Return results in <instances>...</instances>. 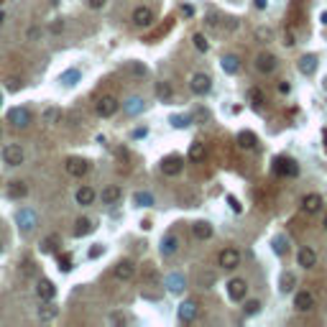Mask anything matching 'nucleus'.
<instances>
[{
    "mask_svg": "<svg viewBox=\"0 0 327 327\" xmlns=\"http://www.w3.org/2000/svg\"><path fill=\"white\" fill-rule=\"evenodd\" d=\"M274 174L276 176H297L299 166H297V161L286 159V156H276L274 159Z\"/></svg>",
    "mask_w": 327,
    "mask_h": 327,
    "instance_id": "nucleus-1",
    "label": "nucleus"
},
{
    "mask_svg": "<svg viewBox=\"0 0 327 327\" xmlns=\"http://www.w3.org/2000/svg\"><path fill=\"white\" fill-rule=\"evenodd\" d=\"M218 263L222 268H228V271L238 268L240 266V251H238V248H222L220 256H218Z\"/></svg>",
    "mask_w": 327,
    "mask_h": 327,
    "instance_id": "nucleus-2",
    "label": "nucleus"
},
{
    "mask_svg": "<svg viewBox=\"0 0 327 327\" xmlns=\"http://www.w3.org/2000/svg\"><path fill=\"white\" fill-rule=\"evenodd\" d=\"M120 103H118V97H112V95H103L97 100V115L100 118H112L118 112Z\"/></svg>",
    "mask_w": 327,
    "mask_h": 327,
    "instance_id": "nucleus-3",
    "label": "nucleus"
},
{
    "mask_svg": "<svg viewBox=\"0 0 327 327\" xmlns=\"http://www.w3.org/2000/svg\"><path fill=\"white\" fill-rule=\"evenodd\" d=\"M276 66H279V62H276V56H274V54L261 51V54L256 56V69L261 72V74H271V72H276Z\"/></svg>",
    "mask_w": 327,
    "mask_h": 327,
    "instance_id": "nucleus-4",
    "label": "nucleus"
},
{
    "mask_svg": "<svg viewBox=\"0 0 327 327\" xmlns=\"http://www.w3.org/2000/svg\"><path fill=\"white\" fill-rule=\"evenodd\" d=\"M3 161L8 166H21V164H23V149L16 146V143H8L3 149Z\"/></svg>",
    "mask_w": 327,
    "mask_h": 327,
    "instance_id": "nucleus-5",
    "label": "nucleus"
},
{
    "mask_svg": "<svg viewBox=\"0 0 327 327\" xmlns=\"http://www.w3.org/2000/svg\"><path fill=\"white\" fill-rule=\"evenodd\" d=\"M248 294V284H245V279H230L228 281V297L233 302H243Z\"/></svg>",
    "mask_w": 327,
    "mask_h": 327,
    "instance_id": "nucleus-6",
    "label": "nucleus"
},
{
    "mask_svg": "<svg viewBox=\"0 0 327 327\" xmlns=\"http://www.w3.org/2000/svg\"><path fill=\"white\" fill-rule=\"evenodd\" d=\"M189 89H192L195 95H207L210 89H212V80H210L207 74H202V72H199V74H195V77H192Z\"/></svg>",
    "mask_w": 327,
    "mask_h": 327,
    "instance_id": "nucleus-7",
    "label": "nucleus"
},
{
    "mask_svg": "<svg viewBox=\"0 0 327 327\" xmlns=\"http://www.w3.org/2000/svg\"><path fill=\"white\" fill-rule=\"evenodd\" d=\"M182 169H184L182 156H166V159L161 161V172H164L166 176H176V174H182Z\"/></svg>",
    "mask_w": 327,
    "mask_h": 327,
    "instance_id": "nucleus-8",
    "label": "nucleus"
},
{
    "mask_svg": "<svg viewBox=\"0 0 327 327\" xmlns=\"http://www.w3.org/2000/svg\"><path fill=\"white\" fill-rule=\"evenodd\" d=\"M297 263L302 268H314V266H317V253H314L309 245H302L297 251Z\"/></svg>",
    "mask_w": 327,
    "mask_h": 327,
    "instance_id": "nucleus-9",
    "label": "nucleus"
},
{
    "mask_svg": "<svg viewBox=\"0 0 327 327\" xmlns=\"http://www.w3.org/2000/svg\"><path fill=\"white\" fill-rule=\"evenodd\" d=\"M112 276H115L118 281H131L133 276H136V266H133L131 261H118L115 268H112Z\"/></svg>",
    "mask_w": 327,
    "mask_h": 327,
    "instance_id": "nucleus-10",
    "label": "nucleus"
},
{
    "mask_svg": "<svg viewBox=\"0 0 327 327\" xmlns=\"http://www.w3.org/2000/svg\"><path fill=\"white\" fill-rule=\"evenodd\" d=\"M294 309L297 312H312L314 309V297L309 294V291H297L294 294Z\"/></svg>",
    "mask_w": 327,
    "mask_h": 327,
    "instance_id": "nucleus-11",
    "label": "nucleus"
},
{
    "mask_svg": "<svg viewBox=\"0 0 327 327\" xmlns=\"http://www.w3.org/2000/svg\"><path fill=\"white\" fill-rule=\"evenodd\" d=\"M133 23L136 26H151L153 23V10L149 8V5H138L136 10H133Z\"/></svg>",
    "mask_w": 327,
    "mask_h": 327,
    "instance_id": "nucleus-12",
    "label": "nucleus"
},
{
    "mask_svg": "<svg viewBox=\"0 0 327 327\" xmlns=\"http://www.w3.org/2000/svg\"><path fill=\"white\" fill-rule=\"evenodd\" d=\"M8 120L13 123L16 128H26V126H28V120H31V112L23 110V108H13V110L8 112Z\"/></svg>",
    "mask_w": 327,
    "mask_h": 327,
    "instance_id": "nucleus-13",
    "label": "nucleus"
},
{
    "mask_svg": "<svg viewBox=\"0 0 327 327\" xmlns=\"http://www.w3.org/2000/svg\"><path fill=\"white\" fill-rule=\"evenodd\" d=\"M89 172V164L85 159H66V174L72 176H85Z\"/></svg>",
    "mask_w": 327,
    "mask_h": 327,
    "instance_id": "nucleus-14",
    "label": "nucleus"
},
{
    "mask_svg": "<svg viewBox=\"0 0 327 327\" xmlns=\"http://www.w3.org/2000/svg\"><path fill=\"white\" fill-rule=\"evenodd\" d=\"M36 294H39V299H41V302H51V299H54V294H56V286L51 284L49 279H41L39 284H36Z\"/></svg>",
    "mask_w": 327,
    "mask_h": 327,
    "instance_id": "nucleus-15",
    "label": "nucleus"
},
{
    "mask_svg": "<svg viewBox=\"0 0 327 327\" xmlns=\"http://www.w3.org/2000/svg\"><path fill=\"white\" fill-rule=\"evenodd\" d=\"M302 210L307 212V215H317V212L322 210V197L320 195H307L302 199Z\"/></svg>",
    "mask_w": 327,
    "mask_h": 327,
    "instance_id": "nucleus-16",
    "label": "nucleus"
},
{
    "mask_svg": "<svg viewBox=\"0 0 327 327\" xmlns=\"http://www.w3.org/2000/svg\"><path fill=\"white\" fill-rule=\"evenodd\" d=\"M192 235H195L197 240H210L212 238V225L205 222V220H199V222L192 225Z\"/></svg>",
    "mask_w": 327,
    "mask_h": 327,
    "instance_id": "nucleus-17",
    "label": "nucleus"
},
{
    "mask_svg": "<svg viewBox=\"0 0 327 327\" xmlns=\"http://www.w3.org/2000/svg\"><path fill=\"white\" fill-rule=\"evenodd\" d=\"M195 317H197V302L187 299L182 307H179V320H182V322H192Z\"/></svg>",
    "mask_w": 327,
    "mask_h": 327,
    "instance_id": "nucleus-18",
    "label": "nucleus"
},
{
    "mask_svg": "<svg viewBox=\"0 0 327 327\" xmlns=\"http://www.w3.org/2000/svg\"><path fill=\"white\" fill-rule=\"evenodd\" d=\"M123 197V189L115 187V184H110L103 189V195H100V199H103V205H115V202Z\"/></svg>",
    "mask_w": 327,
    "mask_h": 327,
    "instance_id": "nucleus-19",
    "label": "nucleus"
},
{
    "mask_svg": "<svg viewBox=\"0 0 327 327\" xmlns=\"http://www.w3.org/2000/svg\"><path fill=\"white\" fill-rule=\"evenodd\" d=\"M299 72L302 74H314V72H317V56H314V54H304L299 59Z\"/></svg>",
    "mask_w": 327,
    "mask_h": 327,
    "instance_id": "nucleus-20",
    "label": "nucleus"
},
{
    "mask_svg": "<svg viewBox=\"0 0 327 327\" xmlns=\"http://www.w3.org/2000/svg\"><path fill=\"white\" fill-rule=\"evenodd\" d=\"M176 251H179V238H176L174 233H169L166 238L161 240V253L164 256H174Z\"/></svg>",
    "mask_w": 327,
    "mask_h": 327,
    "instance_id": "nucleus-21",
    "label": "nucleus"
},
{
    "mask_svg": "<svg viewBox=\"0 0 327 327\" xmlns=\"http://www.w3.org/2000/svg\"><path fill=\"white\" fill-rule=\"evenodd\" d=\"M240 69V59L235 54H228V56H222V72L225 74H238Z\"/></svg>",
    "mask_w": 327,
    "mask_h": 327,
    "instance_id": "nucleus-22",
    "label": "nucleus"
},
{
    "mask_svg": "<svg viewBox=\"0 0 327 327\" xmlns=\"http://www.w3.org/2000/svg\"><path fill=\"white\" fill-rule=\"evenodd\" d=\"M18 222H21V228H23V233H31L33 225H36V215H33L31 210H21L18 212Z\"/></svg>",
    "mask_w": 327,
    "mask_h": 327,
    "instance_id": "nucleus-23",
    "label": "nucleus"
},
{
    "mask_svg": "<svg viewBox=\"0 0 327 327\" xmlns=\"http://www.w3.org/2000/svg\"><path fill=\"white\" fill-rule=\"evenodd\" d=\"M26 195H28L26 182H10L8 184V197L10 199H21V197H26Z\"/></svg>",
    "mask_w": 327,
    "mask_h": 327,
    "instance_id": "nucleus-24",
    "label": "nucleus"
},
{
    "mask_svg": "<svg viewBox=\"0 0 327 327\" xmlns=\"http://www.w3.org/2000/svg\"><path fill=\"white\" fill-rule=\"evenodd\" d=\"M166 286H169V291H174V294H179L184 286H187V281H184V276L182 274H172L166 279Z\"/></svg>",
    "mask_w": 327,
    "mask_h": 327,
    "instance_id": "nucleus-25",
    "label": "nucleus"
},
{
    "mask_svg": "<svg viewBox=\"0 0 327 327\" xmlns=\"http://www.w3.org/2000/svg\"><path fill=\"white\" fill-rule=\"evenodd\" d=\"M92 230H95L92 220H89V218H80V220H77V228H74V235H77V238H82V235H89Z\"/></svg>",
    "mask_w": 327,
    "mask_h": 327,
    "instance_id": "nucleus-26",
    "label": "nucleus"
},
{
    "mask_svg": "<svg viewBox=\"0 0 327 327\" xmlns=\"http://www.w3.org/2000/svg\"><path fill=\"white\" fill-rule=\"evenodd\" d=\"M256 143H258V138L253 136L251 131H240L238 133V146H240V149H256Z\"/></svg>",
    "mask_w": 327,
    "mask_h": 327,
    "instance_id": "nucleus-27",
    "label": "nucleus"
},
{
    "mask_svg": "<svg viewBox=\"0 0 327 327\" xmlns=\"http://www.w3.org/2000/svg\"><path fill=\"white\" fill-rule=\"evenodd\" d=\"M77 202H80L82 207L92 205V202H95V189L92 187H82L80 192H77Z\"/></svg>",
    "mask_w": 327,
    "mask_h": 327,
    "instance_id": "nucleus-28",
    "label": "nucleus"
},
{
    "mask_svg": "<svg viewBox=\"0 0 327 327\" xmlns=\"http://www.w3.org/2000/svg\"><path fill=\"white\" fill-rule=\"evenodd\" d=\"M294 286H297V276L286 271L284 276H281V291H284V294H289V291H294Z\"/></svg>",
    "mask_w": 327,
    "mask_h": 327,
    "instance_id": "nucleus-29",
    "label": "nucleus"
},
{
    "mask_svg": "<svg viewBox=\"0 0 327 327\" xmlns=\"http://www.w3.org/2000/svg\"><path fill=\"white\" fill-rule=\"evenodd\" d=\"M189 159L192 161H202V159H205V143H192L189 146Z\"/></svg>",
    "mask_w": 327,
    "mask_h": 327,
    "instance_id": "nucleus-30",
    "label": "nucleus"
},
{
    "mask_svg": "<svg viewBox=\"0 0 327 327\" xmlns=\"http://www.w3.org/2000/svg\"><path fill=\"white\" fill-rule=\"evenodd\" d=\"M56 245H59V235H49V238L41 243V253H54Z\"/></svg>",
    "mask_w": 327,
    "mask_h": 327,
    "instance_id": "nucleus-31",
    "label": "nucleus"
},
{
    "mask_svg": "<svg viewBox=\"0 0 327 327\" xmlns=\"http://www.w3.org/2000/svg\"><path fill=\"white\" fill-rule=\"evenodd\" d=\"M56 317V307H51V304H44V307H39V320L49 322Z\"/></svg>",
    "mask_w": 327,
    "mask_h": 327,
    "instance_id": "nucleus-32",
    "label": "nucleus"
},
{
    "mask_svg": "<svg viewBox=\"0 0 327 327\" xmlns=\"http://www.w3.org/2000/svg\"><path fill=\"white\" fill-rule=\"evenodd\" d=\"M248 100H251V105H253V108H261V105H263V92H261L258 87L248 89Z\"/></svg>",
    "mask_w": 327,
    "mask_h": 327,
    "instance_id": "nucleus-33",
    "label": "nucleus"
},
{
    "mask_svg": "<svg viewBox=\"0 0 327 327\" xmlns=\"http://www.w3.org/2000/svg\"><path fill=\"white\" fill-rule=\"evenodd\" d=\"M274 251H276L279 256H284V253L289 251V243H286V238H284V235H279V238H274Z\"/></svg>",
    "mask_w": 327,
    "mask_h": 327,
    "instance_id": "nucleus-34",
    "label": "nucleus"
},
{
    "mask_svg": "<svg viewBox=\"0 0 327 327\" xmlns=\"http://www.w3.org/2000/svg\"><path fill=\"white\" fill-rule=\"evenodd\" d=\"M143 108V100L141 97H131L128 100V105H126V112H131V115H136V112Z\"/></svg>",
    "mask_w": 327,
    "mask_h": 327,
    "instance_id": "nucleus-35",
    "label": "nucleus"
},
{
    "mask_svg": "<svg viewBox=\"0 0 327 327\" xmlns=\"http://www.w3.org/2000/svg\"><path fill=\"white\" fill-rule=\"evenodd\" d=\"M59 268H62V271L66 274V271H72V256L69 253H59Z\"/></svg>",
    "mask_w": 327,
    "mask_h": 327,
    "instance_id": "nucleus-36",
    "label": "nucleus"
},
{
    "mask_svg": "<svg viewBox=\"0 0 327 327\" xmlns=\"http://www.w3.org/2000/svg\"><path fill=\"white\" fill-rule=\"evenodd\" d=\"M136 205H143V207L153 205V197H151V192H138V195H136Z\"/></svg>",
    "mask_w": 327,
    "mask_h": 327,
    "instance_id": "nucleus-37",
    "label": "nucleus"
},
{
    "mask_svg": "<svg viewBox=\"0 0 327 327\" xmlns=\"http://www.w3.org/2000/svg\"><path fill=\"white\" fill-rule=\"evenodd\" d=\"M192 41H195V49L197 51H207L210 49V44H207V39L202 36V33H195V39H192Z\"/></svg>",
    "mask_w": 327,
    "mask_h": 327,
    "instance_id": "nucleus-38",
    "label": "nucleus"
},
{
    "mask_svg": "<svg viewBox=\"0 0 327 327\" xmlns=\"http://www.w3.org/2000/svg\"><path fill=\"white\" fill-rule=\"evenodd\" d=\"M243 312H245V314H258V312H261V302H258V299H251V302H245Z\"/></svg>",
    "mask_w": 327,
    "mask_h": 327,
    "instance_id": "nucleus-39",
    "label": "nucleus"
},
{
    "mask_svg": "<svg viewBox=\"0 0 327 327\" xmlns=\"http://www.w3.org/2000/svg\"><path fill=\"white\" fill-rule=\"evenodd\" d=\"M156 95H159L161 100H169V97H172V87H169L166 82H159V85H156Z\"/></svg>",
    "mask_w": 327,
    "mask_h": 327,
    "instance_id": "nucleus-40",
    "label": "nucleus"
},
{
    "mask_svg": "<svg viewBox=\"0 0 327 327\" xmlns=\"http://www.w3.org/2000/svg\"><path fill=\"white\" fill-rule=\"evenodd\" d=\"M143 279L149 281V284H153V281H159V274H156V268L146 266V268H143Z\"/></svg>",
    "mask_w": 327,
    "mask_h": 327,
    "instance_id": "nucleus-41",
    "label": "nucleus"
},
{
    "mask_svg": "<svg viewBox=\"0 0 327 327\" xmlns=\"http://www.w3.org/2000/svg\"><path fill=\"white\" fill-rule=\"evenodd\" d=\"M77 77H80V72H77V69H69V72L62 74V82H64V85H74Z\"/></svg>",
    "mask_w": 327,
    "mask_h": 327,
    "instance_id": "nucleus-42",
    "label": "nucleus"
},
{
    "mask_svg": "<svg viewBox=\"0 0 327 327\" xmlns=\"http://www.w3.org/2000/svg\"><path fill=\"white\" fill-rule=\"evenodd\" d=\"M21 274H23V276H33V261H31V258H26V261H23V266H21Z\"/></svg>",
    "mask_w": 327,
    "mask_h": 327,
    "instance_id": "nucleus-43",
    "label": "nucleus"
},
{
    "mask_svg": "<svg viewBox=\"0 0 327 327\" xmlns=\"http://www.w3.org/2000/svg\"><path fill=\"white\" fill-rule=\"evenodd\" d=\"M172 123H174L176 128H184V126H189V120H187V118H182V115H174V118H172Z\"/></svg>",
    "mask_w": 327,
    "mask_h": 327,
    "instance_id": "nucleus-44",
    "label": "nucleus"
},
{
    "mask_svg": "<svg viewBox=\"0 0 327 327\" xmlns=\"http://www.w3.org/2000/svg\"><path fill=\"white\" fill-rule=\"evenodd\" d=\"M128 69H131L133 74H138V77H143V74H146V66H141V64H131Z\"/></svg>",
    "mask_w": 327,
    "mask_h": 327,
    "instance_id": "nucleus-45",
    "label": "nucleus"
},
{
    "mask_svg": "<svg viewBox=\"0 0 327 327\" xmlns=\"http://www.w3.org/2000/svg\"><path fill=\"white\" fill-rule=\"evenodd\" d=\"M105 3H108V0H87V5L92 8V10H100V8L105 5Z\"/></svg>",
    "mask_w": 327,
    "mask_h": 327,
    "instance_id": "nucleus-46",
    "label": "nucleus"
},
{
    "mask_svg": "<svg viewBox=\"0 0 327 327\" xmlns=\"http://www.w3.org/2000/svg\"><path fill=\"white\" fill-rule=\"evenodd\" d=\"M199 281H202V284H212V281H215V274H202Z\"/></svg>",
    "mask_w": 327,
    "mask_h": 327,
    "instance_id": "nucleus-47",
    "label": "nucleus"
},
{
    "mask_svg": "<svg viewBox=\"0 0 327 327\" xmlns=\"http://www.w3.org/2000/svg\"><path fill=\"white\" fill-rule=\"evenodd\" d=\"M18 87H21V85H18V80H16V77H10V80H8V89H10V92H16Z\"/></svg>",
    "mask_w": 327,
    "mask_h": 327,
    "instance_id": "nucleus-48",
    "label": "nucleus"
},
{
    "mask_svg": "<svg viewBox=\"0 0 327 327\" xmlns=\"http://www.w3.org/2000/svg\"><path fill=\"white\" fill-rule=\"evenodd\" d=\"M228 202H230V207H233L235 212H240V202L235 199V197H228Z\"/></svg>",
    "mask_w": 327,
    "mask_h": 327,
    "instance_id": "nucleus-49",
    "label": "nucleus"
},
{
    "mask_svg": "<svg viewBox=\"0 0 327 327\" xmlns=\"http://www.w3.org/2000/svg\"><path fill=\"white\" fill-rule=\"evenodd\" d=\"M51 31H54V33H59V31H64V23H59V21H56V23L51 26Z\"/></svg>",
    "mask_w": 327,
    "mask_h": 327,
    "instance_id": "nucleus-50",
    "label": "nucleus"
},
{
    "mask_svg": "<svg viewBox=\"0 0 327 327\" xmlns=\"http://www.w3.org/2000/svg\"><path fill=\"white\" fill-rule=\"evenodd\" d=\"M100 253H103V248H100V245H97V248H92V251H89V256H92V258H97Z\"/></svg>",
    "mask_w": 327,
    "mask_h": 327,
    "instance_id": "nucleus-51",
    "label": "nucleus"
},
{
    "mask_svg": "<svg viewBox=\"0 0 327 327\" xmlns=\"http://www.w3.org/2000/svg\"><path fill=\"white\" fill-rule=\"evenodd\" d=\"M54 118H59V112H56V110H49V112H46V120H54Z\"/></svg>",
    "mask_w": 327,
    "mask_h": 327,
    "instance_id": "nucleus-52",
    "label": "nucleus"
},
{
    "mask_svg": "<svg viewBox=\"0 0 327 327\" xmlns=\"http://www.w3.org/2000/svg\"><path fill=\"white\" fill-rule=\"evenodd\" d=\"M279 89H281V92H289L291 87H289V82H281V85H279Z\"/></svg>",
    "mask_w": 327,
    "mask_h": 327,
    "instance_id": "nucleus-53",
    "label": "nucleus"
},
{
    "mask_svg": "<svg viewBox=\"0 0 327 327\" xmlns=\"http://www.w3.org/2000/svg\"><path fill=\"white\" fill-rule=\"evenodd\" d=\"M182 13H184V16H192L195 10H192V5H184V8H182Z\"/></svg>",
    "mask_w": 327,
    "mask_h": 327,
    "instance_id": "nucleus-54",
    "label": "nucleus"
},
{
    "mask_svg": "<svg viewBox=\"0 0 327 327\" xmlns=\"http://www.w3.org/2000/svg\"><path fill=\"white\" fill-rule=\"evenodd\" d=\"M256 8H266V0H256Z\"/></svg>",
    "mask_w": 327,
    "mask_h": 327,
    "instance_id": "nucleus-55",
    "label": "nucleus"
},
{
    "mask_svg": "<svg viewBox=\"0 0 327 327\" xmlns=\"http://www.w3.org/2000/svg\"><path fill=\"white\" fill-rule=\"evenodd\" d=\"M3 21H5V16H3V10H0V23H3Z\"/></svg>",
    "mask_w": 327,
    "mask_h": 327,
    "instance_id": "nucleus-56",
    "label": "nucleus"
},
{
    "mask_svg": "<svg viewBox=\"0 0 327 327\" xmlns=\"http://www.w3.org/2000/svg\"><path fill=\"white\" fill-rule=\"evenodd\" d=\"M322 87H325V89H327V77H325V82H322Z\"/></svg>",
    "mask_w": 327,
    "mask_h": 327,
    "instance_id": "nucleus-57",
    "label": "nucleus"
},
{
    "mask_svg": "<svg viewBox=\"0 0 327 327\" xmlns=\"http://www.w3.org/2000/svg\"><path fill=\"white\" fill-rule=\"evenodd\" d=\"M325 143H327V131H325Z\"/></svg>",
    "mask_w": 327,
    "mask_h": 327,
    "instance_id": "nucleus-58",
    "label": "nucleus"
},
{
    "mask_svg": "<svg viewBox=\"0 0 327 327\" xmlns=\"http://www.w3.org/2000/svg\"><path fill=\"white\" fill-rule=\"evenodd\" d=\"M325 230H327V218H325Z\"/></svg>",
    "mask_w": 327,
    "mask_h": 327,
    "instance_id": "nucleus-59",
    "label": "nucleus"
},
{
    "mask_svg": "<svg viewBox=\"0 0 327 327\" xmlns=\"http://www.w3.org/2000/svg\"><path fill=\"white\" fill-rule=\"evenodd\" d=\"M3 3H5V0H0V5H3Z\"/></svg>",
    "mask_w": 327,
    "mask_h": 327,
    "instance_id": "nucleus-60",
    "label": "nucleus"
},
{
    "mask_svg": "<svg viewBox=\"0 0 327 327\" xmlns=\"http://www.w3.org/2000/svg\"><path fill=\"white\" fill-rule=\"evenodd\" d=\"M0 253H3V245H0Z\"/></svg>",
    "mask_w": 327,
    "mask_h": 327,
    "instance_id": "nucleus-61",
    "label": "nucleus"
},
{
    "mask_svg": "<svg viewBox=\"0 0 327 327\" xmlns=\"http://www.w3.org/2000/svg\"><path fill=\"white\" fill-rule=\"evenodd\" d=\"M0 103H3V100H0Z\"/></svg>",
    "mask_w": 327,
    "mask_h": 327,
    "instance_id": "nucleus-62",
    "label": "nucleus"
}]
</instances>
